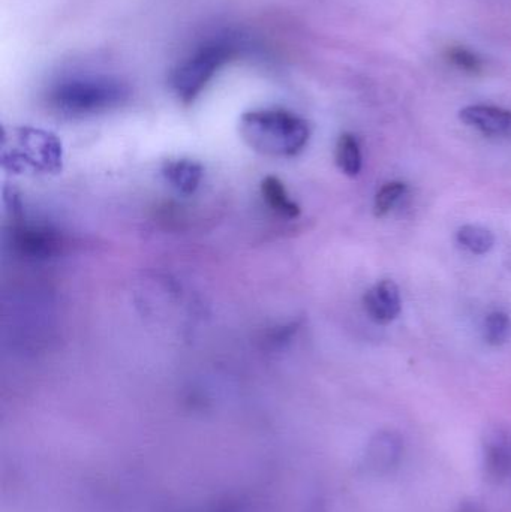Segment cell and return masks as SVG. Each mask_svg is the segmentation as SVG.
I'll return each instance as SVG.
<instances>
[{"label": "cell", "instance_id": "277c9868", "mask_svg": "<svg viewBox=\"0 0 511 512\" xmlns=\"http://www.w3.org/2000/svg\"><path fill=\"white\" fill-rule=\"evenodd\" d=\"M15 140L18 149L14 150V155H20L26 164L44 171L59 170L62 144L50 132L21 128L15 131Z\"/></svg>", "mask_w": 511, "mask_h": 512}, {"label": "cell", "instance_id": "8fae6325", "mask_svg": "<svg viewBox=\"0 0 511 512\" xmlns=\"http://www.w3.org/2000/svg\"><path fill=\"white\" fill-rule=\"evenodd\" d=\"M459 245L471 254L485 255L494 248V234L479 225H465L458 231Z\"/></svg>", "mask_w": 511, "mask_h": 512}, {"label": "cell", "instance_id": "7a4b0ae2", "mask_svg": "<svg viewBox=\"0 0 511 512\" xmlns=\"http://www.w3.org/2000/svg\"><path fill=\"white\" fill-rule=\"evenodd\" d=\"M131 90L111 77H75L60 81L48 95L51 107L65 116L105 113L128 101Z\"/></svg>", "mask_w": 511, "mask_h": 512}, {"label": "cell", "instance_id": "6da1fadb", "mask_svg": "<svg viewBox=\"0 0 511 512\" xmlns=\"http://www.w3.org/2000/svg\"><path fill=\"white\" fill-rule=\"evenodd\" d=\"M239 132L252 150L272 158L299 155L311 135L302 117L281 108L248 111L240 117Z\"/></svg>", "mask_w": 511, "mask_h": 512}, {"label": "cell", "instance_id": "52a82bcc", "mask_svg": "<svg viewBox=\"0 0 511 512\" xmlns=\"http://www.w3.org/2000/svg\"><path fill=\"white\" fill-rule=\"evenodd\" d=\"M363 303L368 315L378 324H389L401 313V294L392 280H381L372 286L366 292Z\"/></svg>", "mask_w": 511, "mask_h": 512}, {"label": "cell", "instance_id": "3957f363", "mask_svg": "<svg viewBox=\"0 0 511 512\" xmlns=\"http://www.w3.org/2000/svg\"><path fill=\"white\" fill-rule=\"evenodd\" d=\"M243 45L233 35L216 36L195 48L171 72L170 84L180 101L189 104L218 74L219 69L239 56Z\"/></svg>", "mask_w": 511, "mask_h": 512}, {"label": "cell", "instance_id": "7c38bea8", "mask_svg": "<svg viewBox=\"0 0 511 512\" xmlns=\"http://www.w3.org/2000/svg\"><path fill=\"white\" fill-rule=\"evenodd\" d=\"M407 194V185L402 182H390L386 183L383 188L378 191L377 197H375L374 212L378 218L389 215L396 204L402 200Z\"/></svg>", "mask_w": 511, "mask_h": 512}, {"label": "cell", "instance_id": "8992f818", "mask_svg": "<svg viewBox=\"0 0 511 512\" xmlns=\"http://www.w3.org/2000/svg\"><path fill=\"white\" fill-rule=\"evenodd\" d=\"M15 249L27 258H50L62 248V239L56 231L41 225H21L12 236Z\"/></svg>", "mask_w": 511, "mask_h": 512}, {"label": "cell", "instance_id": "9c48e42d", "mask_svg": "<svg viewBox=\"0 0 511 512\" xmlns=\"http://www.w3.org/2000/svg\"><path fill=\"white\" fill-rule=\"evenodd\" d=\"M261 194L264 201L276 215L285 219H296L300 215V207L291 200L284 183L278 177L269 176L261 183Z\"/></svg>", "mask_w": 511, "mask_h": 512}, {"label": "cell", "instance_id": "5bb4252c", "mask_svg": "<svg viewBox=\"0 0 511 512\" xmlns=\"http://www.w3.org/2000/svg\"><path fill=\"white\" fill-rule=\"evenodd\" d=\"M450 62L455 63L458 68L464 69L467 72H479L482 69L483 63L477 54L473 51L467 50L464 47L450 48L449 53Z\"/></svg>", "mask_w": 511, "mask_h": 512}, {"label": "cell", "instance_id": "4fadbf2b", "mask_svg": "<svg viewBox=\"0 0 511 512\" xmlns=\"http://www.w3.org/2000/svg\"><path fill=\"white\" fill-rule=\"evenodd\" d=\"M511 333V319L506 312H492L486 318L485 339L489 345L500 346L507 342Z\"/></svg>", "mask_w": 511, "mask_h": 512}, {"label": "cell", "instance_id": "30bf717a", "mask_svg": "<svg viewBox=\"0 0 511 512\" xmlns=\"http://www.w3.org/2000/svg\"><path fill=\"white\" fill-rule=\"evenodd\" d=\"M336 162L342 173L354 177L362 171V152L360 144L353 134H344L336 146Z\"/></svg>", "mask_w": 511, "mask_h": 512}, {"label": "cell", "instance_id": "ba28073f", "mask_svg": "<svg viewBox=\"0 0 511 512\" xmlns=\"http://www.w3.org/2000/svg\"><path fill=\"white\" fill-rule=\"evenodd\" d=\"M165 179L185 195L194 194L203 180L204 170L198 162L191 159H177V161H168L164 165Z\"/></svg>", "mask_w": 511, "mask_h": 512}, {"label": "cell", "instance_id": "5b68a950", "mask_svg": "<svg viewBox=\"0 0 511 512\" xmlns=\"http://www.w3.org/2000/svg\"><path fill=\"white\" fill-rule=\"evenodd\" d=\"M462 122L483 135L511 141V111L495 105H470L459 113Z\"/></svg>", "mask_w": 511, "mask_h": 512}]
</instances>
